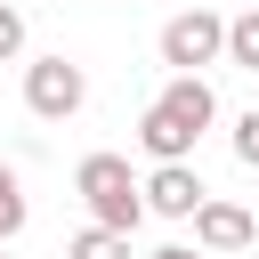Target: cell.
<instances>
[{"mask_svg": "<svg viewBox=\"0 0 259 259\" xmlns=\"http://www.w3.org/2000/svg\"><path fill=\"white\" fill-rule=\"evenodd\" d=\"M73 194L89 202L97 227H121V235H130V227L146 219V178H130L121 154H89V162L73 170Z\"/></svg>", "mask_w": 259, "mask_h": 259, "instance_id": "1", "label": "cell"}, {"mask_svg": "<svg viewBox=\"0 0 259 259\" xmlns=\"http://www.w3.org/2000/svg\"><path fill=\"white\" fill-rule=\"evenodd\" d=\"M24 105H32L40 121H73V113L89 105V73H81L73 57H32V65H24Z\"/></svg>", "mask_w": 259, "mask_h": 259, "instance_id": "2", "label": "cell"}, {"mask_svg": "<svg viewBox=\"0 0 259 259\" xmlns=\"http://www.w3.org/2000/svg\"><path fill=\"white\" fill-rule=\"evenodd\" d=\"M219 57H227V16H219V8H186V16L162 24V65L202 73V65H219Z\"/></svg>", "mask_w": 259, "mask_h": 259, "instance_id": "3", "label": "cell"}, {"mask_svg": "<svg viewBox=\"0 0 259 259\" xmlns=\"http://www.w3.org/2000/svg\"><path fill=\"white\" fill-rule=\"evenodd\" d=\"M210 202V186L194 178V162H154V178H146V210H162V219H194Z\"/></svg>", "mask_w": 259, "mask_h": 259, "instance_id": "4", "label": "cell"}, {"mask_svg": "<svg viewBox=\"0 0 259 259\" xmlns=\"http://www.w3.org/2000/svg\"><path fill=\"white\" fill-rule=\"evenodd\" d=\"M194 243H202L210 259H219V251H251V243H259V219H251L243 202H202V210H194Z\"/></svg>", "mask_w": 259, "mask_h": 259, "instance_id": "5", "label": "cell"}, {"mask_svg": "<svg viewBox=\"0 0 259 259\" xmlns=\"http://www.w3.org/2000/svg\"><path fill=\"white\" fill-rule=\"evenodd\" d=\"M138 146H146L154 162H186V154H194V130H186V121H178V113L154 97V105L138 113Z\"/></svg>", "mask_w": 259, "mask_h": 259, "instance_id": "6", "label": "cell"}, {"mask_svg": "<svg viewBox=\"0 0 259 259\" xmlns=\"http://www.w3.org/2000/svg\"><path fill=\"white\" fill-rule=\"evenodd\" d=\"M162 105H170V113H178V121H186L194 138H202L210 121H219V97H210V81H202V73H178V81L162 89Z\"/></svg>", "mask_w": 259, "mask_h": 259, "instance_id": "7", "label": "cell"}, {"mask_svg": "<svg viewBox=\"0 0 259 259\" xmlns=\"http://www.w3.org/2000/svg\"><path fill=\"white\" fill-rule=\"evenodd\" d=\"M65 259H130V235H121V227H97V219H89V227H81V235L65 243Z\"/></svg>", "mask_w": 259, "mask_h": 259, "instance_id": "8", "label": "cell"}, {"mask_svg": "<svg viewBox=\"0 0 259 259\" xmlns=\"http://www.w3.org/2000/svg\"><path fill=\"white\" fill-rule=\"evenodd\" d=\"M227 65H243V73H259V0H251L243 16H227Z\"/></svg>", "mask_w": 259, "mask_h": 259, "instance_id": "9", "label": "cell"}, {"mask_svg": "<svg viewBox=\"0 0 259 259\" xmlns=\"http://www.w3.org/2000/svg\"><path fill=\"white\" fill-rule=\"evenodd\" d=\"M8 235H24V194H16V170L0 162V243Z\"/></svg>", "mask_w": 259, "mask_h": 259, "instance_id": "10", "label": "cell"}, {"mask_svg": "<svg viewBox=\"0 0 259 259\" xmlns=\"http://www.w3.org/2000/svg\"><path fill=\"white\" fill-rule=\"evenodd\" d=\"M235 162H243V170H259V105L235 121Z\"/></svg>", "mask_w": 259, "mask_h": 259, "instance_id": "11", "label": "cell"}, {"mask_svg": "<svg viewBox=\"0 0 259 259\" xmlns=\"http://www.w3.org/2000/svg\"><path fill=\"white\" fill-rule=\"evenodd\" d=\"M16 49H24V16H16V8H8V0H0V65H8V57H16Z\"/></svg>", "mask_w": 259, "mask_h": 259, "instance_id": "12", "label": "cell"}, {"mask_svg": "<svg viewBox=\"0 0 259 259\" xmlns=\"http://www.w3.org/2000/svg\"><path fill=\"white\" fill-rule=\"evenodd\" d=\"M154 259H210V251H186V243H162Z\"/></svg>", "mask_w": 259, "mask_h": 259, "instance_id": "13", "label": "cell"}]
</instances>
